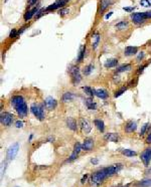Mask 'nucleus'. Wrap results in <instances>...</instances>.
Returning <instances> with one entry per match:
<instances>
[{
  "label": "nucleus",
  "instance_id": "4",
  "mask_svg": "<svg viewBox=\"0 0 151 187\" xmlns=\"http://www.w3.org/2000/svg\"><path fill=\"white\" fill-rule=\"evenodd\" d=\"M70 74H71V81H72L73 85L77 86L82 80L79 66H73L72 68H70Z\"/></svg>",
  "mask_w": 151,
  "mask_h": 187
},
{
  "label": "nucleus",
  "instance_id": "16",
  "mask_svg": "<svg viewBox=\"0 0 151 187\" xmlns=\"http://www.w3.org/2000/svg\"><path fill=\"white\" fill-rule=\"evenodd\" d=\"M104 139L108 142L117 143L119 142V135L117 133H107V134H105Z\"/></svg>",
  "mask_w": 151,
  "mask_h": 187
},
{
  "label": "nucleus",
  "instance_id": "50",
  "mask_svg": "<svg viewBox=\"0 0 151 187\" xmlns=\"http://www.w3.org/2000/svg\"><path fill=\"white\" fill-rule=\"evenodd\" d=\"M112 13H113V12H109V13H108V14H107V15H106V17H105V18H106V19H108L109 17H110V16H111V15H112Z\"/></svg>",
  "mask_w": 151,
  "mask_h": 187
},
{
  "label": "nucleus",
  "instance_id": "22",
  "mask_svg": "<svg viewBox=\"0 0 151 187\" xmlns=\"http://www.w3.org/2000/svg\"><path fill=\"white\" fill-rule=\"evenodd\" d=\"M132 68V66L130 64H122V66H118L117 70H116V74H120V72H128Z\"/></svg>",
  "mask_w": 151,
  "mask_h": 187
},
{
  "label": "nucleus",
  "instance_id": "47",
  "mask_svg": "<svg viewBox=\"0 0 151 187\" xmlns=\"http://www.w3.org/2000/svg\"><path fill=\"white\" fill-rule=\"evenodd\" d=\"M88 176H89V175H88V174H85V176H84L83 178H82V180H81V183H82V184H84V183L86 182V180H87Z\"/></svg>",
  "mask_w": 151,
  "mask_h": 187
},
{
  "label": "nucleus",
  "instance_id": "42",
  "mask_svg": "<svg viewBox=\"0 0 151 187\" xmlns=\"http://www.w3.org/2000/svg\"><path fill=\"white\" fill-rule=\"evenodd\" d=\"M124 10L125 11H127V12H132V11L134 10L135 9V7H124Z\"/></svg>",
  "mask_w": 151,
  "mask_h": 187
},
{
  "label": "nucleus",
  "instance_id": "2",
  "mask_svg": "<svg viewBox=\"0 0 151 187\" xmlns=\"http://www.w3.org/2000/svg\"><path fill=\"white\" fill-rule=\"evenodd\" d=\"M10 103L11 106L16 111L17 115L19 116L20 118H25L27 116V105H26V102L21 96H13L10 100Z\"/></svg>",
  "mask_w": 151,
  "mask_h": 187
},
{
  "label": "nucleus",
  "instance_id": "31",
  "mask_svg": "<svg viewBox=\"0 0 151 187\" xmlns=\"http://www.w3.org/2000/svg\"><path fill=\"white\" fill-rule=\"evenodd\" d=\"M93 70H94V66H93V64H88V66H86L85 68H84L83 74H85V76H90V74H91V72H93Z\"/></svg>",
  "mask_w": 151,
  "mask_h": 187
},
{
  "label": "nucleus",
  "instance_id": "7",
  "mask_svg": "<svg viewBox=\"0 0 151 187\" xmlns=\"http://www.w3.org/2000/svg\"><path fill=\"white\" fill-rule=\"evenodd\" d=\"M131 19L133 23L136 25H141L146 21V18L144 16V12H136L131 14Z\"/></svg>",
  "mask_w": 151,
  "mask_h": 187
},
{
  "label": "nucleus",
  "instance_id": "25",
  "mask_svg": "<svg viewBox=\"0 0 151 187\" xmlns=\"http://www.w3.org/2000/svg\"><path fill=\"white\" fill-rule=\"evenodd\" d=\"M115 27L119 30H123V29H126V28L129 27V22L127 20H122V21L118 22V23L115 24Z\"/></svg>",
  "mask_w": 151,
  "mask_h": 187
},
{
  "label": "nucleus",
  "instance_id": "41",
  "mask_svg": "<svg viewBox=\"0 0 151 187\" xmlns=\"http://www.w3.org/2000/svg\"><path fill=\"white\" fill-rule=\"evenodd\" d=\"M28 26H29V25H25V26H22V27H21V28H20V29H19V30H18V35H20V34H21V33H22V32H23V31H24V30H25V29H26V28H27V27H28Z\"/></svg>",
  "mask_w": 151,
  "mask_h": 187
},
{
  "label": "nucleus",
  "instance_id": "19",
  "mask_svg": "<svg viewBox=\"0 0 151 187\" xmlns=\"http://www.w3.org/2000/svg\"><path fill=\"white\" fill-rule=\"evenodd\" d=\"M138 49L139 47L137 46H127L124 50V54H125V56H131V55L136 54Z\"/></svg>",
  "mask_w": 151,
  "mask_h": 187
},
{
  "label": "nucleus",
  "instance_id": "18",
  "mask_svg": "<svg viewBox=\"0 0 151 187\" xmlns=\"http://www.w3.org/2000/svg\"><path fill=\"white\" fill-rule=\"evenodd\" d=\"M94 93H95V96H97L98 98L102 99V100H105V99L108 98V92L106 90H103V89H97V90H94Z\"/></svg>",
  "mask_w": 151,
  "mask_h": 187
},
{
  "label": "nucleus",
  "instance_id": "34",
  "mask_svg": "<svg viewBox=\"0 0 151 187\" xmlns=\"http://www.w3.org/2000/svg\"><path fill=\"white\" fill-rule=\"evenodd\" d=\"M70 13V9L69 8H61L60 9V11H59V14H60V16H62V17H64L65 15H67V14H69Z\"/></svg>",
  "mask_w": 151,
  "mask_h": 187
},
{
  "label": "nucleus",
  "instance_id": "28",
  "mask_svg": "<svg viewBox=\"0 0 151 187\" xmlns=\"http://www.w3.org/2000/svg\"><path fill=\"white\" fill-rule=\"evenodd\" d=\"M138 187H150L151 186V179H144L137 183Z\"/></svg>",
  "mask_w": 151,
  "mask_h": 187
},
{
  "label": "nucleus",
  "instance_id": "21",
  "mask_svg": "<svg viewBox=\"0 0 151 187\" xmlns=\"http://www.w3.org/2000/svg\"><path fill=\"white\" fill-rule=\"evenodd\" d=\"M74 99H75V95L72 92H66V93H64V95H63V97H62V100L64 103L72 102Z\"/></svg>",
  "mask_w": 151,
  "mask_h": 187
},
{
  "label": "nucleus",
  "instance_id": "23",
  "mask_svg": "<svg viewBox=\"0 0 151 187\" xmlns=\"http://www.w3.org/2000/svg\"><path fill=\"white\" fill-rule=\"evenodd\" d=\"M85 105L89 110H95L96 109V103L94 102L93 98H88L85 100Z\"/></svg>",
  "mask_w": 151,
  "mask_h": 187
},
{
  "label": "nucleus",
  "instance_id": "29",
  "mask_svg": "<svg viewBox=\"0 0 151 187\" xmlns=\"http://www.w3.org/2000/svg\"><path fill=\"white\" fill-rule=\"evenodd\" d=\"M93 39H94V42H93V48L94 49H96L97 47H98V45H99V42H100V39H101V36H100V34L97 32V33H95V35H94V37H93Z\"/></svg>",
  "mask_w": 151,
  "mask_h": 187
},
{
  "label": "nucleus",
  "instance_id": "51",
  "mask_svg": "<svg viewBox=\"0 0 151 187\" xmlns=\"http://www.w3.org/2000/svg\"><path fill=\"white\" fill-rule=\"evenodd\" d=\"M150 45H151V41H150Z\"/></svg>",
  "mask_w": 151,
  "mask_h": 187
},
{
  "label": "nucleus",
  "instance_id": "24",
  "mask_svg": "<svg viewBox=\"0 0 151 187\" xmlns=\"http://www.w3.org/2000/svg\"><path fill=\"white\" fill-rule=\"evenodd\" d=\"M118 64V60L117 58H110L105 62V68H115Z\"/></svg>",
  "mask_w": 151,
  "mask_h": 187
},
{
  "label": "nucleus",
  "instance_id": "5",
  "mask_svg": "<svg viewBox=\"0 0 151 187\" xmlns=\"http://www.w3.org/2000/svg\"><path fill=\"white\" fill-rule=\"evenodd\" d=\"M140 159L142 161V163L144 164V166L146 168L149 167L151 162V148H146L144 151L141 153Z\"/></svg>",
  "mask_w": 151,
  "mask_h": 187
},
{
  "label": "nucleus",
  "instance_id": "20",
  "mask_svg": "<svg viewBox=\"0 0 151 187\" xmlns=\"http://www.w3.org/2000/svg\"><path fill=\"white\" fill-rule=\"evenodd\" d=\"M110 4H111V0H101L100 1V7H99L98 12L100 13V14L102 12H104V11L106 10L109 6H110Z\"/></svg>",
  "mask_w": 151,
  "mask_h": 187
},
{
  "label": "nucleus",
  "instance_id": "40",
  "mask_svg": "<svg viewBox=\"0 0 151 187\" xmlns=\"http://www.w3.org/2000/svg\"><path fill=\"white\" fill-rule=\"evenodd\" d=\"M143 58H144V52H143V51H141V52L139 53L138 56H137V60H136L139 62H140V60H143Z\"/></svg>",
  "mask_w": 151,
  "mask_h": 187
},
{
  "label": "nucleus",
  "instance_id": "49",
  "mask_svg": "<svg viewBox=\"0 0 151 187\" xmlns=\"http://www.w3.org/2000/svg\"><path fill=\"white\" fill-rule=\"evenodd\" d=\"M145 174H151V166L147 168V170L145 171Z\"/></svg>",
  "mask_w": 151,
  "mask_h": 187
},
{
  "label": "nucleus",
  "instance_id": "26",
  "mask_svg": "<svg viewBox=\"0 0 151 187\" xmlns=\"http://www.w3.org/2000/svg\"><path fill=\"white\" fill-rule=\"evenodd\" d=\"M120 152L126 157H133V156L137 155L136 152L133 151V150H130V149H120Z\"/></svg>",
  "mask_w": 151,
  "mask_h": 187
},
{
  "label": "nucleus",
  "instance_id": "13",
  "mask_svg": "<svg viewBox=\"0 0 151 187\" xmlns=\"http://www.w3.org/2000/svg\"><path fill=\"white\" fill-rule=\"evenodd\" d=\"M80 123H81V128H82L83 133L89 134L92 129V126H91V124H90V122L88 121L87 119H85V118H82V119L80 120Z\"/></svg>",
  "mask_w": 151,
  "mask_h": 187
},
{
  "label": "nucleus",
  "instance_id": "6",
  "mask_svg": "<svg viewBox=\"0 0 151 187\" xmlns=\"http://www.w3.org/2000/svg\"><path fill=\"white\" fill-rule=\"evenodd\" d=\"M18 150H19V145H18V143H14V144H12L8 149H7L6 158L8 160L14 159L15 156H16L17 153H18Z\"/></svg>",
  "mask_w": 151,
  "mask_h": 187
},
{
  "label": "nucleus",
  "instance_id": "37",
  "mask_svg": "<svg viewBox=\"0 0 151 187\" xmlns=\"http://www.w3.org/2000/svg\"><path fill=\"white\" fill-rule=\"evenodd\" d=\"M140 4L144 7H149L151 5V2L149 0H140Z\"/></svg>",
  "mask_w": 151,
  "mask_h": 187
},
{
  "label": "nucleus",
  "instance_id": "8",
  "mask_svg": "<svg viewBox=\"0 0 151 187\" xmlns=\"http://www.w3.org/2000/svg\"><path fill=\"white\" fill-rule=\"evenodd\" d=\"M0 122L3 126L5 127H9L11 126L13 122V116L11 115L8 112H4V113H1V117H0Z\"/></svg>",
  "mask_w": 151,
  "mask_h": 187
},
{
  "label": "nucleus",
  "instance_id": "45",
  "mask_svg": "<svg viewBox=\"0 0 151 187\" xmlns=\"http://www.w3.org/2000/svg\"><path fill=\"white\" fill-rule=\"evenodd\" d=\"M98 162H99L98 158H93V159L91 160V163H92V164H94V165H96V164H98Z\"/></svg>",
  "mask_w": 151,
  "mask_h": 187
},
{
  "label": "nucleus",
  "instance_id": "32",
  "mask_svg": "<svg viewBox=\"0 0 151 187\" xmlns=\"http://www.w3.org/2000/svg\"><path fill=\"white\" fill-rule=\"evenodd\" d=\"M83 90H84V92H85V93H87L89 97H94V96H95L94 90H92L91 88L88 87V86H85V87H83Z\"/></svg>",
  "mask_w": 151,
  "mask_h": 187
},
{
  "label": "nucleus",
  "instance_id": "35",
  "mask_svg": "<svg viewBox=\"0 0 151 187\" xmlns=\"http://www.w3.org/2000/svg\"><path fill=\"white\" fill-rule=\"evenodd\" d=\"M126 90H127V88H121L120 90H118V91L115 92V93H114V97H115V98H117V97H120L122 93H125Z\"/></svg>",
  "mask_w": 151,
  "mask_h": 187
},
{
  "label": "nucleus",
  "instance_id": "9",
  "mask_svg": "<svg viewBox=\"0 0 151 187\" xmlns=\"http://www.w3.org/2000/svg\"><path fill=\"white\" fill-rule=\"evenodd\" d=\"M69 0H57L55 2H53V4H51L49 6H47L45 8V11H51V10H55V9L59 8H64L65 5L68 3Z\"/></svg>",
  "mask_w": 151,
  "mask_h": 187
},
{
  "label": "nucleus",
  "instance_id": "48",
  "mask_svg": "<svg viewBox=\"0 0 151 187\" xmlns=\"http://www.w3.org/2000/svg\"><path fill=\"white\" fill-rule=\"evenodd\" d=\"M130 184H127V185H122V184H118V185H114L112 187H128Z\"/></svg>",
  "mask_w": 151,
  "mask_h": 187
},
{
  "label": "nucleus",
  "instance_id": "14",
  "mask_svg": "<svg viewBox=\"0 0 151 187\" xmlns=\"http://www.w3.org/2000/svg\"><path fill=\"white\" fill-rule=\"evenodd\" d=\"M57 105H58V102H57V100L53 99V97H47V98L45 100V108H47V110H49V111L53 110V109L57 107Z\"/></svg>",
  "mask_w": 151,
  "mask_h": 187
},
{
  "label": "nucleus",
  "instance_id": "17",
  "mask_svg": "<svg viewBox=\"0 0 151 187\" xmlns=\"http://www.w3.org/2000/svg\"><path fill=\"white\" fill-rule=\"evenodd\" d=\"M67 126H68L69 129H71L72 131H77L78 130V125H77V122H76V120L74 119V118H67Z\"/></svg>",
  "mask_w": 151,
  "mask_h": 187
},
{
  "label": "nucleus",
  "instance_id": "10",
  "mask_svg": "<svg viewBox=\"0 0 151 187\" xmlns=\"http://www.w3.org/2000/svg\"><path fill=\"white\" fill-rule=\"evenodd\" d=\"M81 150H83V149H82L81 143L77 142L76 144H75L74 150H73V153H72V155L70 156V158L68 159V162H72V161H74L75 159H77V157L79 156V154H80V152H81Z\"/></svg>",
  "mask_w": 151,
  "mask_h": 187
},
{
  "label": "nucleus",
  "instance_id": "3",
  "mask_svg": "<svg viewBox=\"0 0 151 187\" xmlns=\"http://www.w3.org/2000/svg\"><path fill=\"white\" fill-rule=\"evenodd\" d=\"M30 111L31 113L34 115V117L36 118L39 121H43L45 118V110H43V105H39L37 103H33L30 106Z\"/></svg>",
  "mask_w": 151,
  "mask_h": 187
},
{
  "label": "nucleus",
  "instance_id": "1",
  "mask_svg": "<svg viewBox=\"0 0 151 187\" xmlns=\"http://www.w3.org/2000/svg\"><path fill=\"white\" fill-rule=\"evenodd\" d=\"M122 164H114V165L108 166V167H104L102 169L98 171H95L93 174L91 175L90 178V182H91L92 186H99L104 182L105 179H107L108 177L113 176L114 174L118 172L119 170L122 169Z\"/></svg>",
  "mask_w": 151,
  "mask_h": 187
},
{
  "label": "nucleus",
  "instance_id": "11",
  "mask_svg": "<svg viewBox=\"0 0 151 187\" xmlns=\"http://www.w3.org/2000/svg\"><path fill=\"white\" fill-rule=\"evenodd\" d=\"M95 146V141L93 138H86L82 145V149L84 151H92Z\"/></svg>",
  "mask_w": 151,
  "mask_h": 187
},
{
  "label": "nucleus",
  "instance_id": "38",
  "mask_svg": "<svg viewBox=\"0 0 151 187\" xmlns=\"http://www.w3.org/2000/svg\"><path fill=\"white\" fill-rule=\"evenodd\" d=\"M147 64H142V66H139V68H138V70H137V74H142L143 70H144V68L147 66Z\"/></svg>",
  "mask_w": 151,
  "mask_h": 187
},
{
  "label": "nucleus",
  "instance_id": "33",
  "mask_svg": "<svg viewBox=\"0 0 151 187\" xmlns=\"http://www.w3.org/2000/svg\"><path fill=\"white\" fill-rule=\"evenodd\" d=\"M149 123H146V124H144V125L142 126V128H141V130H140V136H143V135L145 134V133L147 132V130H148V128H149Z\"/></svg>",
  "mask_w": 151,
  "mask_h": 187
},
{
  "label": "nucleus",
  "instance_id": "15",
  "mask_svg": "<svg viewBox=\"0 0 151 187\" xmlns=\"http://www.w3.org/2000/svg\"><path fill=\"white\" fill-rule=\"evenodd\" d=\"M125 132L126 133H133V132H135L136 131V129H137V124H136V122H134V121H128L127 123L125 124Z\"/></svg>",
  "mask_w": 151,
  "mask_h": 187
},
{
  "label": "nucleus",
  "instance_id": "39",
  "mask_svg": "<svg viewBox=\"0 0 151 187\" xmlns=\"http://www.w3.org/2000/svg\"><path fill=\"white\" fill-rule=\"evenodd\" d=\"M144 16H145V18H146V20L147 19H151V10L144 12Z\"/></svg>",
  "mask_w": 151,
  "mask_h": 187
},
{
  "label": "nucleus",
  "instance_id": "46",
  "mask_svg": "<svg viewBox=\"0 0 151 187\" xmlns=\"http://www.w3.org/2000/svg\"><path fill=\"white\" fill-rule=\"evenodd\" d=\"M145 142H146L147 144H151V133H150V134L148 135V136H147V138H146V141H145Z\"/></svg>",
  "mask_w": 151,
  "mask_h": 187
},
{
  "label": "nucleus",
  "instance_id": "36",
  "mask_svg": "<svg viewBox=\"0 0 151 187\" xmlns=\"http://www.w3.org/2000/svg\"><path fill=\"white\" fill-rule=\"evenodd\" d=\"M17 36H18V30H17L16 28H13L10 31V33H9V37H10V38H15Z\"/></svg>",
  "mask_w": 151,
  "mask_h": 187
},
{
  "label": "nucleus",
  "instance_id": "27",
  "mask_svg": "<svg viewBox=\"0 0 151 187\" xmlns=\"http://www.w3.org/2000/svg\"><path fill=\"white\" fill-rule=\"evenodd\" d=\"M94 124H95V126L97 127V129L100 131V132H104L105 130V126H104V122L102 121V120H99V119H95L94 120Z\"/></svg>",
  "mask_w": 151,
  "mask_h": 187
},
{
  "label": "nucleus",
  "instance_id": "43",
  "mask_svg": "<svg viewBox=\"0 0 151 187\" xmlns=\"http://www.w3.org/2000/svg\"><path fill=\"white\" fill-rule=\"evenodd\" d=\"M15 125H16V128H21V127H23V122L17 121L16 123H15Z\"/></svg>",
  "mask_w": 151,
  "mask_h": 187
},
{
  "label": "nucleus",
  "instance_id": "30",
  "mask_svg": "<svg viewBox=\"0 0 151 187\" xmlns=\"http://www.w3.org/2000/svg\"><path fill=\"white\" fill-rule=\"evenodd\" d=\"M85 52H86V45H83L80 49L79 55H78V62H82L85 58Z\"/></svg>",
  "mask_w": 151,
  "mask_h": 187
},
{
  "label": "nucleus",
  "instance_id": "44",
  "mask_svg": "<svg viewBox=\"0 0 151 187\" xmlns=\"http://www.w3.org/2000/svg\"><path fill=\"white\" fill-rule=\"evenodd\" d=\"M37 1H39V0H29V1H28V4H29V6H33L34 4H36Z\"/></svg>",
  "mask_w": 151,
  "mask_h": 187
},
{
  "label": "nucleus",
  "instance_id": "12",
  "mask_svg": "<svg viewBox=\"0 0 151 187\" xmlns=\"http://www.w3.org/2000/svg\"><path fill=\"white\" fill-rule=\"evenodd\" d=\"M39 6H35V7H33L32 9H30V10L26 11V12L24 13V16H23L24 21H26V22L29 21L32 17L35 16V15L37 14V12H39Z\"/></svg>",
  "mask_w": 151,
  "mask_h": 187
}]
</instances>
